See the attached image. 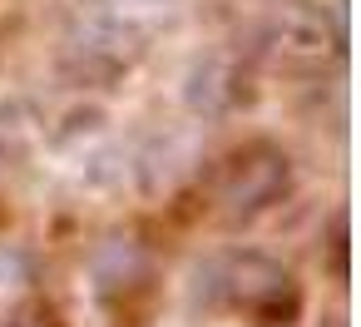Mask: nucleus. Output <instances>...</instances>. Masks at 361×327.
Segmentation results:
<instances>
[{"instance_id":"nucleus-1","label":"nucleus","mask_w":361,"mask_h":327,"mask_svg":"<svg viewBox=\"0 0 361 327\" xmlns=\"http://www.w3.org/2000/svg\"><path fill=\"white\" fill-rule=\"evenodd\" d=\"M198 278H208V297L213 302H233V307H252V312H267L282 292H287V273L262 258V253H233V258H218L208 263Z\"/></svg>"},{"instance_id":"nucleus-2","label":"nucleus","mask_w":361,"mask_h":327,"mask_svg":"<svg viewBox=\"0 0 361 327\" xmlns=\"http://www.w3.org/2000/svg\"><path fill=\"white\" fill-rule=\"evenodd\" d=\"M262 40H267L282 60L312 65V60H326V55L341 50V25H336L322 6H307V0H287V6L272 11Z\"/></svg>"},{"instance_id":"nucleus-3","label":"nucleus","mask_w":361,"mask_h":327,"mask_svg":"<svg viewBox=\"0 0 361 327\" xmlns=\"http://www.w3.org/2000/svg\"><path fill=\"white\" fill-rule=\"evenodd\" d=\"M287 179H292V169H287V159L277 149H247V154H238L228 164V174H223V189H218L223 213L228 218L262 213L267 203H277L287 194Z\"/></svg>"},{"instance_id":"nucleus-4","label":"nucleus","mask_w":361,"mask_h":327,"mask_svg":"<svg viewBox=\"0 0 361 327\" xmlns=\"http://www.w3.org/2000/svg\"><path fill=\"white\" fill-rule=\"evenodd\" d=\"M139 55V30L124 20H85L70 35V65L85 80H114Z\"/></svg>"},{"instance_id":"nucleus-5","label":"nucleus","mask_w":361,"mask_h":327,"mask_svg":"<svg viewBox=\"0 0 361 327\" xmlns=\"http://www.w3.org/2000/svg\"><path fill=\"white\" fill-rule=\"evenodd\" d=\"M233 80H238V75H233V60L208 55V60L193 65V75H188V109L203 114V119L228 114V109L238 105V85H233Z\"/></svg>"},{"instance_id":"nucleus-6","label":"nucleus","mask_w":361,"mask_h":327,"mask_svg":"<svg viewBox=\"0 0 361 327\" xmlns=\"http://www.w3.org/2000/svg\"><path fill=\"white\" fill-rule=\"evenodd\" d=\"M11 327H25V322H11Z\"/></svg>"}]
</instances>
